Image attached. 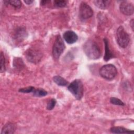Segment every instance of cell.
Returning <instances> with one entry per match:
<instances>
[{
    "label": "cell",
    "mask_w": 134,
    "mask_h": 134,
    "mask_svg": "<svg viewBox=\"0 0 134 134\" xmlns=\"http://www.w3.org/2000/svg\"><path fill=\"white\" fill-rule=\"evenodd\" d=\"M32 94L34 96L36 97H43L47 95L48 93L42 88H35L32 92Z\"/></svg>",
    "instance_id": "obj_15"
},
{
    "label": "cell",
    "mask_w": 134,
    "mask_h": 134,
    "mask_svg": "<svg viewBox=\"0 0 134 134\" xmlns=\"http://www.w3.org/2000/svg\"><path fill=\"white\" fill-rule=\"evenodd\" d=\"M83 50L86 55L90 59L96 60L101 55V51L98 45L92 40H89L84 43Z\"/></svg>",
    "instance_id": "obj_1"
},
{
    "label": "cell",
    "mask_w": 134,
    "mask_h": 134,
    "mask_svg": "<svg viewBox=\"0 0 134 134\" xmlns=\"http://www.w3.org/2000/svg\"><path fill=\"white\" fill-rule=\"evenodd\" d=\"M24 2L27 4V5H30L32 3L34 2V1H31V0H25L24 1Z\"/></svg>",
    "instance_id": "obj_23"
},
{
    "label": "cell",
    "mask_w": 134,
    "mask_h": 134,
    "mask_svg": "<svg viewBox=\"0 0 134 134\" xmlns=\"http://www.w3.org/2000/svg\"><path fill=\"white\" fill-rule=\"evenodd\" d=\"M50 2L49 1H42L40 2V4H41V5H46L47 3H48V2Z\"/></svg>",
    "instance_id": "obj_24"
},
{
    "label": "cell",
    "mask_w": 134,
    "mask_h": 134,
    "mask_svg": "<svg viewBox=\"0 0 134 134\" xmlns=\"http://www.w3.org/2000/svg\"><path fill=\"white\" fill-rule=\"evenodd\" d=\"M116 38L118 45L122 48H126L130 42L129 34L125 30L122 26H119L116 32Z\"/></svg>",
    "instance_id": "obj_3"
},
{
    "label": "cell",
    "mask_w": 134,
    "mask_h": 134,
    "mask_svg": "<svg viewBox=\"0 0 134 134\" xmlns=\"http://www.w3.org/2000/svg\"><path fill=\"white\" fill-rule=\"evenodd\" d=\"M104 42L105 48V55L104 57V60L105 61H108L110 59L114 58L115 56H114V54H113V53L109 49V43H108V41L107 39L105 38L104 39Z\"/></svg>",
    "instance_id": "obj_10"
},
{
    "label": "cell",
    "mask_w": 134,
    "mask_h": 134,
    "mask_svg": "<svg viewBox=\"0 0 134 134\" xmlns=\"http://www.w3.org/2000/svg\"><path fill=\"white\" fill-rule=\"evenodd\" d=\"M15 130V126L14 124L8 122L4 126L1 133H13Z\"/></svg>",
    "instance_id": "obj_11"
},
{
    "label": "cell",
    "mask_w": 134,
    "mask_h": 134,
    "mask_svg": "<svg viewBox=\"0 0 134 134\" xmlns=\"http://www.w3.org/2000/svg\"><path fill=\"white\" fill-rule=\"evenodd\" d=\"M14 66L17 68V69H21V68H24V63L22 61L21 59H20V58H16L14 59Z\"/></svg>",
    "instance_id": "obj_16"
},
{
    "label": "cell",
    "mask_w": 134,
    "mask_h": 134,
    "mask_svg": "<svg viewBox=\"0 0 134 134\" xmlns=\"http://www.w3.org/2000/svg\"><path fill=\"white\" fill-rule=\"evenodd\" d=\"M93 15L92 8L86 3L82 2L79 8V16L82 19H87L91 18Z\"/></svg>",
    "instance_id": "obj_7"
},
{
    "label": "cell",
    "mask_w": 134,
    "mask_h": 134,
    "mask_svg": "<svg viewBox=\"0 0 134 134\" xmlns=\"http://www.w3.org/2000/svg\"><path fill=\"white\" fill-rule=\"evenodd\" d=\"M119 9L121 13L127 16L131 15L134 12L133 4L127 1L122 2L120 4Z\"/></svg>",
    "instance_id": "obj_8"
},
{
    "label": "cell",
    "mask_w": 134,
    "mask_h": 134,
    "mask_svg": "<svg viewBox=\"0 0 134 134\" xmlns=\"http://www.w3.org/2000/svg\"><path fill=\"white\" fill-rule=\"evenodd\" d=\"M0 70L1 72H3L5 71V59L3 53L1 52V60H0Z\"/></svg>",
    "instance_id": "obj_17"
},
{
    "label": "cell",
    "mask_w": 134,
    "mask_h": 134,
    "mask_svg": "<svg viewBox=\"0 0 134 134\" xmlns=\"http://www.w3.org/2000/svg\"><path fill=\"white\" fill-rule=\"evenodd\" d=\"M93 2L95 6H96L99 9H105L109 7L111 1L107 0H96Z\"/></svg>",
    "instance_id": "obj_12"
},
{
    "label": "cell",
    "mask_w": 134,
    "mask_h": 134,
    "mask_svg": "<svg viewBox=\"0 0 134 134\" xmlns=\"http://www.w3.org/2000/svg\"><path fill=\"white\" fill-rule=\"evenodd\" d=\"M68 90L77 100H80L83 95V85L80 80L76 79L68 87Z\"/></svg>",
    "instance_id": "obj_2"
},
{
    "label": "cell",
    "mask_w": 134,
    "mask_h": 134,
    "mask_svg": "<svg viewBox=\"0 0 134 134\" xmlns=\"http://www.w3.org/2000/svg\"><path fill=\"white\" fill-rule=\"evenodd\" d=\"M8 4L16 8H19L21 6V2L18 0L8 1Z\"/></svg>",
    "instance_id": "obj_19"
},
{
    "label": "cell",
    "mask_w": 134,
    "mask_h": 134,
    "mask_svg": "<svg viewBox=\"0 0 134 134\" xmlns=\"http://www.w3.org/2000/svg\"><path fill=\"white\" fill-rule=\"evenodd\" d=\"M25 56L29 62L33 63H37L41 60L42 57V54L40 51L38 50L37 49L30 48L26 51Z\"/></svg>",
    "instance_id": "obj_6"
},
{
    "label": "cell",
    "mask_w": 134,
    "mask_h": 134,
    "mask_svg": "<svg viewBox=\"0 0 134 134\" xmlns=\"http://www.w3.org/2000/svg\"><path fill=\"white\" fill-rule=\"evenodd\" d=\"M110 131L115 133H130L133 132L132 130H130L122 127H113L110 129Z\"/></svg>",
    "instance_id": "obj_13"
},
{
    "label": "cell",
    "mask_w": 134,
    "mask_h": 134,
    "mask_svg": "<svg viewBox=\"0 0 134 134\" xmlns=\"http://www.w3.org/2000/svg\"><path fill=\"white\" fill-rule=\"evenodd\" d=\"M110 102L115 105H119V106H124V103L119 98L116 97H111L110 98Z\"/></svg>",
    "instance_id": "obj_18"
},
{
    "label": "cell",
    "mask_w": 134,
    "mask_h": 134,
    "mask_svg": "<svg viewBox=\"0 0 134 134\" xmlns=\"http://www.w3.org/2000/svg\"><path fill=\"white\" fill-rule=\"evenodd\" d=\"M34 89H35V87L33 86H28L26 87L20 88L19 89L18 91L23 93H32Z\"/></svg>",
    "instance_id": "obj_20"
},
{
    "label": "cell",
    "mask_w": 134,
    "mask_h": 134,
    "mask_svg": "<svg viewBox=\"0 0 134 134\" xmlns=\"http://www.w3.org/2000/svg\"><path fill=\"white\" fill-rule=\"evenodd\" d=\"M130 25L132 30H133V19L131 20V21L130 22Z\"/></svg>",
    "instance_id": "obj_25"
},
{
    "label": "cell",
    "mask_w": 134,
    "mask_h": 134,
    "mask_svg": "<svg viewBox=\"0 0 134 134\" xmlns=\"http://www.w3.org/2000/svg\"><path fill=\"white\" fill-rule=\"evenodd\" d=\"M63 39L69 44L75 43L78 39L77 35L73 31L68 30L65 31L63 35Z\"/></svg>",
    "instance_id": "obj_9"
},
{
    "label": "cell",
    "mask_w": 134,
    "mask_h": 134,
    "mask_svg": "<svg viewBox=\"0 0 134 134\" xmlns=\"http://www.w3.org/2000/svg\"><path fill=\"white\" fill-rule=\"evenodd\" d=\"M53 81L59 86H65L68 84V81H66L64 78L59 76L56 75L53 77Z\"/></svg>",
    "instance_id": "obj_14"
},
{
    "label": "cell",
    "mask_w": 134,
    "mask_h": 134,
    "mask_svg": "<svg viewBox=\"0 0 134 134\" xmlns=\"http://www.w3.org/2000/svg\"><path fill=\"white\" fill-rule=\"evenodd\" d=\"M56 100L54 98H52L49 100L47 105V109L49 110H51L53 109L55 104H56Z\"/></svg>",
    "instance_id": "obj_22"
},
{
    "label": "cell",
    "mask_w": 134,
    "mask_h": 134,
    "mask_svg": "<svg viewBox=\"0 0 134 134\" xmlns=\"http://www.w3.org/2000/svg\"><path fill=\"white\" fill-rule=\"evenodd\" d=\"M65 46L61 36L59 35L57 36L52 47V55L54 59H58L63 52Z\"/></svg>",
    "instance_id": "obj_5"
},
{
    "label": "cell",
    "mask_w": 134,
    "mask_h": 134,
    "mask_svg": "<svg viewBox=\"0 0 134 134\" xmlns=\"http://www.w3.org/2000/svg\"><path fill=\"white\" fill-rule=\"evenodd\" d=\"M67 4V1L64 0H55L54 1V5L58 7H64Z\"/></svg>",
    "instance_id": "obj_21"
},
{
    "label": "cell",
    "mask_w": 134,
    "mask_h": 134,
    "mask_svg": "<svg viewBox=\"0 0 134 134\" xmlns=\"http://www.w3.org/2000/svg\"><path fill=\"white\" fill-rule=\"evenodd\" d=\"M99 75L104 79L107 80L114 79L117 75V69L115 65L107 64L103 65L99 70Z\"/></svg>",
    "instance_id": "obj_4"
}]
</instances>
